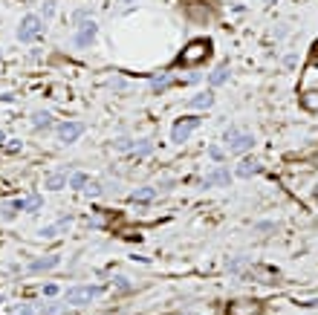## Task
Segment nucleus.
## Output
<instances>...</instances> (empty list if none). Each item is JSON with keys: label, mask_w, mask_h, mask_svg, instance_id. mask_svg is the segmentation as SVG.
Instances as JSON below:
<instances>
[{"label": "nucleus", "mask_w": 318, "mask_h": 315, "mask_svg": "<svg viewBox=\"0 0 318 315\" xmlns=\"http://www.w3.org/2000/svg\"><path fill=\"white\" fill-rule=\"evenodd\" d=\"M211 58V41L208 38H194L188 46L177 55V67H185V69H191V67H200V64H205Z\"/></svg>", "instance_id": "obj_1"}, {"label": "nucleus", "mask_w": 318, "mask_h": 315, "mask_svg": "<svg viewBox=\"0 0 318 315\" xmlns=\"http://www.w3.org/2000/svg\"><path fill=\"white\" fill-rule=\"evenodd\" d=\"M101 292L104 289L95 284H75L64 292V304L67 307H87V304H93L95 298H101Z\"/></svg>", "instance_id": "obj_2"}, {"label": "nucleus", "mask_w": 318, "mask_h": 315, "mask_svg": "<svg viewBox=\"0 0 318 315\" xmlns=\"http://www.w3.org/2000/svg\"><path fill=\"white\" fill-rule=\"evenodd\" d=\"M223 142H226L228 154H246V151L254 148V136L249 130H240V127H226Z\"/></svg>", "instance_id": "obj_3"}, {"label": "nucleus", "mask_w": 318, "mask_h": 315, "mask_svg": "<svg viewBox=\"0 0 318 315\" xmlns=\"http://www.w3.org/2000/svg\"><path fill=\"white\" fill-rule=\"evenodd\" d=\"M44 18L41 15H35V12H29V15H23L21 18V26H18V41L21 44H35L38 38H44Z\"/></svg>", "instance_id": "obj_4"}, {"label": "nucleus", "mask_w": 318, "mask_h": 315, "mask_svg": "<svg viewBox=\"0 0 318 315\" xmlns=\"http://www.w3.org/2000/svg\"><path fill=\"white\" fill-rule=\"evenodd\" d=\"M200 125H203V119H200V116H180V119L174 122V127H171V142H174V145L188 142L191 133H194Z\"/></svg>", "instance_id": "obj_5"}, {"label": "nucleus", "mask_w": 318, "mask_h": 315, "mask_svg": "<svg viewBox=\"0 0 318 315\" xmlns=\"http://www.w3.org/2000/svg\"><path fill=\"white\" fill-rule=\"evenodd\" d=\"M84 130H87L84 122L67 119V122H58V125H55V139H58L61 145H75V142L84 136Z\"/></svg>", "instance_id": "obj_6"}, {"label": "nucleus", "mask_w": 318, "mask_h": 315, "mask_svg": "<svg viewBox=\"0 0 318 315\" xmlns=\"http://www.w3.org/2000/svg\"><path fill=\"white\" fill-rule=\"evenodd\" d=\"M95 38H98L95 21H84V23H78V29L72 35V46H75V49H90L95 44Z\"/></svg>", "instance_id": "obj_7"}, {"label": "nucleus", "mask_w": 318, "mask_h": 315, "mask_svg": "<svg viewBox=\"0 0 318 315\" xmlns=\"http://www.w3.org/2000/svg\"><path fill=\"white\" fill-rule=\"evenodd\" d=\"M231 180H234V174H231L228 168L214 165V168L203 177V188H228V185H231Z\"/></svg>", "instance_id": "obj_8"}, {"label": "nucleus", "mask_w": 318, "mask_h": 315, "mask_svg": "<svg viewBox=\"0 0 318 315\" xmlns=\"http://www.w3.org/2000/svg\"><path fill=\"white\" fill-rule=\"evenodd\" d=\"M12 205H15V211L35 214V211H41V208H44V194L32 191V194H26V197H18V200H12Z\"/></svg>", "instance_id": "obj_9"}, {"label": "nucleus", "mask_w": 318, "mask_h": 315, "mask_svg": "<svg viewBox=\"0 0 318 315\" xmlns=\"http://www.w3.org/2000/svg\"><path fill=\"white\" fill-rule=\"evenodd\" d=\"M58 263H61V254H44V257H35L26 269H29L32 275H38V272H49V269H55Z\"/></svg>", "instance_id": "obj_10"}, {"label": "nucleus", "mask_w": 318, "mask_h": 315, "mask_svg": "<svg viewBox=\"0 0 318 315\" xmlns=\"http://www.w3.org/2000/svg\"><path fill=\"white\" fill-rule=\"evenodd\" d=\"M177 84V78L171 75V72H159V75H151V93L154 95H162L168 87H174Z\"/></svg>", "instance_id": "obj_11"}, {"label": "nucleus", "mask_w": 318, "mask_h": 315, "mask_svg": "<svg viewBox=\"0 0 318 315\" xmlns=\"http://www.w3.org/2000/svg\"><path fill=\"white\" fill-rule=\"evenodd\" d=\"M188 107H191V110H211V107H214V93H211V90L194 93L188 98Z\"/></svg>", "instance_id": "obj_12"}, {"label": "nucleus", "mask_w": 318, "mask_h": 315, "mask_svg": "<svg viewBox=\"0 0 318 315\" xmlns=\"http://www.w3.org/2000/svg\"><path fill=\"white\" fill-rule=\"evenodd\" d=\"M67 182H69V171H55V174H46L44 188L46 191H61V188H67Z\"/></svg>", "instance_id": "obj_13"}, {"label": "nucleus", "mask_w": 318, "mask_h": 315, "mask_svg": "<svg viewBox=\"0 0 318 315\" xmlns=\"http://www.w3.org/2000/svg\"><path fill=\"white\" fill-rule=\"evenodd\" d=\"M254 174H260V162H254V159H243L234 168V177H240V180H252Z\"/></svg>", "instance_id": "obj_14"}, {"label": "nucleus", "mask_w": 318, "mask_h": 315, "mask_svg": "<svg viewBox=\"0 0 318 315\" xmlns=\"http://www.w3.org/2000/svg\"><path fill=\"white\" fill-rule=\"evenodd\" d=\"M154 200H157V188H151V185L130 191V202H136V205H145V202H154Z\"/></svg>", "instance_id": "obj_15"}, {"label": "nucleus", "mask_w": 318, "mask_h": 315, "mask_svg": "<svg viewBox=\"0 0 318 315\" xmlns=\"http://www.w3.org/2000/svg\"><path fill=\"white\" fill-rule=\"evenodd\" d=\"M32 127H35V130H49V127H55L52 113H49V110H35V113H32Z\"/></svg>", "instance_id": "obj_16"}, {"label": "nucleus", "mask_w": 318, "mask_h": 315, "mask_svg": "<svg viewBox=\"0 0 318 315\" xmlns=\"http://www.w3.org/2000/svg\"><path fill=\"white\" fill-rule=\"evenodd\" d=\"M228 75H231V69H228V64H223L214 72H208V84H211V87H223V84L228 81Z\"/></svg>", "instance_id": "obj_17"}, {"label": "nucleus", "mask_w": 318, "mask_h": 315, "mask_svg": "<svg viewBox=\"0 0 318 315\" xmlns=\"http://www.w3.org/2000/svg\"><path fill=\"white\" fill-rule=\"evenodd\" d=\"M87 182H90V177H87L84 171H69V182H67V188L84 191V188H87Z\"/></svg>", "instance_id": "obj_18"}, {"label": "nucleus", "mask_w": 318, "mask_h": 315, "mask_svg": "<svg viewBox=\"0 0 318 315\" xmlns=\"http://www.w3.org/2000/svg\"><path fill=\"white\" fill-rule=\"evenodd\" d=\"M246 266H249V257H243V254H237V257H228V260H226V269H228L231 275H243V272H246Z\"/></svg>", "instance_id": "obj_19"}, {"label": "nucleus", "mask_w": 318, "mask_h": 315, "mask_svg": "<svg viewBox=\"0 0 318 315\" xmlns=\"http://www.w3.org/2000/svg\"><path fill=\"white\" fill-rule=\"evenodd\" d=\"M151 154H154V142L151 139H139L133 145V157L136 159H145V157H151Z\"/></svg>", "instance_id": "obj_20"}, {"label": "nucleus", "mask_w": 318, "mask_h": 315, "mask_svg": "<svg viewBox=\"0 0 318 315\" xmlns=\"http://www.w3.org/2000/svg\"><path fill=\"white\" fill-rule=\"evenodd\" d=\"M301 107L310 110V113H318V90H307L301 95Z\"/></svg>", "instance_id": "obj_21"}, {"label": "nucleus", "mask_w": 318, "mask_h": 315, "mask_svg": "<svg viewBox=\"0 0 318 315\" xmlns=\"http://www.w3.org/2000/svg\"><path fill=\"white\" fill-rule=\"evenodd\" d=\"M133 145H136V139H130V136L113 139V151H119V154H133Z\"/></svg>", "instance_id": "obj_22"}, {"label": "nucleus", "mask_w": 318, "mask_h": 315, "mask_svg": "<svg viewBox=\"0 0 318 315\" xmlns=\"http://www.w3.org/2000/svg\"><path fill=\"white\" fill-rule=\"evenodd\" d=\"M257 310H260L257 304H249V301H240V304H234V307H231V315H254Z\"/></svg>", "instance_id": "obj_23"}, {"label": "nucleus", "mask_w": 318, "mask_h": 315, "mask_svg": "<svg viewBox=\"0 0 318 315\" xmlns=\"http://www.w3.org/2000/svg\"><path fill=\"white\" fill-rule=\"evenodd\" d=\"M58 234H61L58 223H52V225H41V228H38V237H44V240H52V237H58Z\"/></svg>", "instance_id": "obj_24"}, {"label": "nucleus", "mask_w": 318, "mask_h": 315, "mask_svg": "<svg viewBox=\"0 0 318 315\" xmlns=\"http://www.w3.org/2000/svg\"><path fill=\"white\" fill-rule=\"evenodd\" d=\"M12 315H38V307L29 304V301H23V304H15L12 307Z\"/></svg>", "instance_id": "obj_25"}, {"label": "nucleus", "mask_w": 318, "mask_h": 315, "mask_svg": "<svg viewBox=\"0 0 318 315\" xmlns=\"http://www.w3.org/2000/svg\"><path fill=\"white\" fill-rule=\"evenodd\" d=\"M72 21H75V23H84V21H93V9H87V6H81V9H75V12H72Z\"/></svg>", "instance_id": "obj_26"}, {"label": "nucleus", "mask_w": 318, "mask_h": 315, "mask_svg": "<svg viewBox=\"0 0 318 315\" xmlns=\"http://www.w3.org/2000/svg\"><path fill=\"white\" fill-rule=\"evenodd\" d=\"M0 148H3L6 154H21V151H23V142H21V139H6Z\"/></svg>", "instance_id": "obj_27"}, {"label": "nucleus", "mask_w": 318, "mask_h": 315, "mask_svg": "<svg viewBox=\"0 0 318 315\" xmlns=\"http://www.w3.org/2000/svg\"><path fill=\"white\" fill-rule=\"evenodd\" d=\"M84 194H87V197H101V194H104V185L90 180V182H87V188H84Z\"/></svg>", "instance_id": "obj_28"}, {"label": "nucleus", "mask_w": 318, "mask_h": 315, "mask_svg": "<svg viewBox=\"0 0 318 315\" xmlns=\"http://www.w3.org/2000/svg\"><path fill=\"white\" fill-rule=\"evenodd\" d=\"M113 286H116L119 292H130V289H133V284L127 281L125 275H116V278H113Z\"/></svg>", "instance_id": "obj_29"}, {"label": "nucleus", "mask_w": 318, "mask_h": 315, "mask_svg": "<svg viewBox=\"0 0 318 315\" xmlns=\"http://www.w3.org/2000/svg\"><path fill=\"white\" fill-rule=\"evenodd\" d=\"M0 217H3V220H15V217H18L15 205H12V202H3V205H0Z\"/></svg>", "instance_id": "obj_30"}, {"label": "nucleus", "mask_w": 318, "mask_h": 315, "mask_svg": "<svg viewBox=\"0 0 318 315\" xmlns=\"http://www.w3.org/2000/svg\"><path fill=\"white\" fill-rule=\"evenodd\" d=\"M208 157L220 165V162H226V151H223V148H217V145H208Z\"/></svg>", "instance_id": "obj_31"}, {"label": "nucleus", "mask_w": 318, "mask_h": 315, "mask_svg": "<svg viewBox=\"0 0 318 315\" xmlns=\"http://www.w3.org/2000/svg\"><path fill=\"white\" fill-rule=\"evenodd\" d=\"M52 15H55V3H52V0H46V3H44V12H41V18H44V21H49Z\"/></svg>", "instance_id": "obj_32"}, {"label": "nucleus", "mask_w": 318, "mask_h": 315, "mask_svg": "<svg viewBox=\"0 0 318 315\" xmlns=\"http://www.w3.org/2000/svg\"><path fill=\"white\" fill-rule=\"evenodd\" d=\"M67 310V304H49V307H44V313L46 315H61Z\"/></svg>", "instance_id": "obj_33"}, {"label": "nucleus", "mask_w": 318, "mask_h": 315, "mask_svg": "<svg viewBox=\"0 0 318 315\" xmlns=\"http://www.w3.org/2000/svg\"><path fill=\"white\" fill-rule=\"evenodd\" d=\"M275 228H278V225H275V223H269V220H263V223H257V225H254V231H275Z\"/></svg>", "instance_id": "obj_34"}, {"label": "nucleus", "mask_w": 318, "mask_h": 315, "mask_svg": "<svg viewBox=\"0 0 318 315\" xmlns=\"http://www.w3.org/2000/svg\"><path fill=\"white\" fill-rule=\"evenodd\" d=\"M69 225H72V217H69V214H64L61 220H58V228H61V234H64V231H69Z\"/></svg>", "instance_id": "obj_35"}, {"label": "nucleus", "mask_w": 318, "mask_h": 315, "mask_svg": "<svg viewBox=\"0 0 318 315\" xmlns=\"http://www.w3.org/2000/svg\"><path fill=\"white\" fill-rule=\"evenodd\" d=\"M44 295H46V298H55V295H58V286H55V284H46V286H44Z\"/></svg>", "instance_id": "obj_36"}, {"label": "nucleus", "mask_w": 318, "mask_h": 315, "mask_svg": "<svg viewBox=\"0 0 318 315\" xmlns=\"http://www.w3.org/2000/svg\"><path fill=\"white\" fill-rule=\"evenodd\" d=\"M119 191V182H104V194H116Z\"/></svg>", "instance_id": "obj_37"}, {"label": "nucleus", "mask_w": 318, "mask_h": 315, "mask_svg": "<svg viewBox=\"0 0 318 315\" xmlns=\"http://www.w3.org/2000/svg\"><path fill=\"white\" fill-rule=\"evenodd\" d=\"M284 64H286V67H295V64H298V55H286Z\"/></svg>", "instance_id": "obj_38"}, {"label": "nucleus", "mask_w": 318, "mask_h": 315, "mask_svg": "<svg viewBox=\"0 0 318 315\" xmlns=\"http://www.w3.org/2000/svg\"><path fill=\"white\" fill-rule=\"evenodd\" d=\"M3 142H6V133H3V130H0V145H3Z\"/></svg>", "instance_id": "obj_39"}, {"label": "nucleus", "mask_w": 318, "mask_h": 315, "mask_svg": "<svg viewBox=\"0 0 318 315\" xmlns=\"http://www.w3.org/2000/svg\"><path fill=\"white\" fill-rule=\"evenodd\" d=\"M263 3H266V6H272V3H278V0H263Z\"/></svg>", "instance_id": "obj_40"}, {"label": "nucleus", "mask_w": 318, "mask_h": 315, "mask_svg": "<svg viewBox=\"0 0 318 315\" xmlns=\"http://www.w3.org/2000/svg\"><path fill=\"white\" fill-rule=\"evenodd\" d=\"M180 315H197V313H180Z\"/></svg>", "instance_id": "obj_41"}, {"label": "nucleus", "mask_w": 318, "mask_h": 315, "mask_svg": "<svg viewBox=\"0 0 318 315\" xmlns=\"http://www.w3.org/2000/svg\"><path fill=\"white\" fill-rule=\"evenodd\" d=\"M316 200H318V185H316Z\"/></svg>", "instance_id": "obj_42"}]
</instances>
